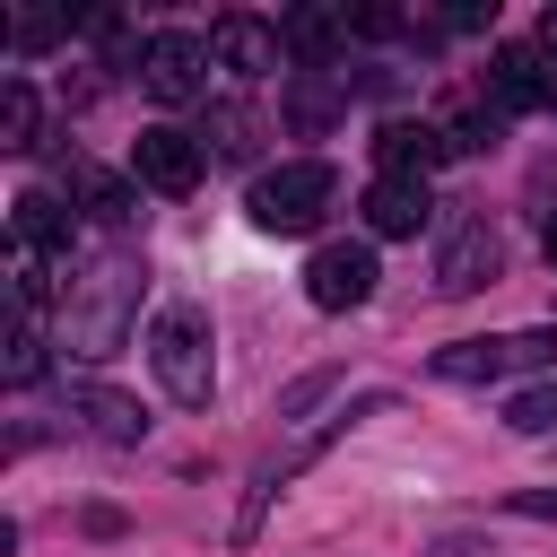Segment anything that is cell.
<instances>
[{"mask_svg":"<svg viewBox=\"0 0 557 557\" xmlns=\"http://www.w3.org/2000/svg\"><path fill=\"white\" fill-rule=\"evenodd\" d=\"M61 35H70L61 17H9V44H17V52H52Z\"/></svg>","mask_w":557,"mask_h":557,"instance_id":"603a6c76","label":"cell"},{"mask_svg":"<svg viewBox=\"0 0 557 557\" xmlns=\"http://www.w3.org/2000/svg\"><path fill=\"white\" fill-rule=\"evenodd\" d=\"M209 139H218V157H252V113L244 104H218L209 113Z\"/></svg>","mask_w":557,"mask_h":557,"instance_id":"7402d4cb","label":"cell"},{"mask_svg":"<svg viewBox=\"0 0 557 557\" xmlns=\"http://www.w3.org/2000/svg\"><path fill=\"white\" fill-rule=\"evenodd\" d=\"M505 278V235L487 226V218H461L444 244H435V287L444 296H479V287H496Z\"/></svg>","mask_w":557,"mask_h":557,"instance_id":"52a82bcc","label":"cell"},{"mask_svg":"<svg viewBox=\"0 0 557 557\" xmlns=\"http://www.w3.org/2000/svg\"><path fill=\"white\" fill-rule=\"evenodd\" d=\"M435 26H444V35H479V26H496V0H453Z\"/></svg>","mask_w":557,"mask_h":557,"instance_id":"d4e9b609","label":"cell"},{"mask_svg":"<svg viewBox=\"0 0 557 557\" xmlns=\"http://www.w3.org/2000/svg\"><path fill=\"white\" fill-rule=\"evenodd\" d=\"M61 183H70V200H78L96 226H139V183H122V174H104V165H87V157H61Z\"/></svg>","mask_w":557,"mask_h":557,"instance_id":"30bf717a","label":"cell"},{"mask_svg":"<svg viewBox=\"0 0 557 557\" xmlns=\"http://www.w3.org/2000/svg\"><path fill=\"white\" fill-rule=\"evenodd\" d=\"M35 131H44V104H35V87H26V78H9V87H0V148H9V157H26V148H35Z\"/></svg>","mask_w":557,"mask_h":557,"instance_id":"d6986e66","label":"cell"},{"mask_svg":"<svg viewBox=\"0 0 557 557\" xmlns=\"http://www.w3.org/2000/svg\"><path fill=\"white\" fill-rule=\"evenodd\" d=\"M505 426H513V435H557V374H548V383H531V392H513Z\"/></svg>","mask_w":557,"mask_h":557,"instance_id":"44dd1931","label":"cell"},{"mask_svg":"<svg viewBox=\"0 0 557 557\" xmlns=\"http://www.w3.org/2000/svg\"><path fill=\"white\" fill-rule=\"evenodd\" d=\"M548 52L540 44H496V61H487V96L505 104V113H522V104H540L548 96Z\"/></svg>","mask_w":557,"mask_h":557,"instance_id":"5bb4252c","label":"cell"},{"mask_svg":"<svg viewBox=\"0 0 557 557\" xmlns=\"http://www.w3.org/2000/svg\"><path fill=\"white\" fill-rule=\"evenodd\" d=\"M209 61L235 70V78H270V70H287V35H278V17L226 9V17L209 26Z\"/></svg>","mask_w":557,"mask_h":557,"instance_id":"ba28073f","label":"cell"},{"mask_svg":"<svg viewBox=\"0 0 557 557\" xmlns=\"http://www.w3.org/2000/svg\"><path fill=\"white\" fill-rule=\"evenodd\" d=\"M200 174H209V148H200L191 131H174V122H148V131L131 139V183H139V191H165V200H183V191H200Z\"/></svg>","mask_w":557,"mask_h":557,"instance_id":"8992f818","label":"cell"},{"mask_svg":"<svg viewBox=\"0 0 557 557\" xmlns=\"http://www.w3.org/2000/svg\"><path fill=\"white\" fill-rule=\"evenodd\" d=\"M44 374H52V339L17 313V331H9V383H17V392H35Z\"/></svg>","mask_w":557,"mask_h":557,"instance_id":"ffe728a7","label":"cell"},{"mask_svg":"<svg viewBox=\"0 0 557 557\" xmlns=\"http://www.w3.org/2000/svg\"><path fill=\"white\" fill-rule=\"evenodd\" d=\"M139 296H148V261L139 252H96L78 278H61V348L70 357H122L139 331Z\"/></svg>","mask_w":557,"mask_h":557,"instance_id":"6da1fadb","label":"cell"},{"mask_svg":"<svg viewBox=\"0 0 557 557\" xmlns=\"http://www.w3.org/2000/svg\"><path fill=\"white\" fill-rule=\"evenodd\" d=\"M148 366H157L165 400L209 409V392H218V339H209V313H200V305H165V313L148 322Z\"/></svg>","mask_w":557,"mask_h":557,"instance_id":"7a4b0ae2","label":"cell"},{"mask_svg":"<svg viewBox=\"0 0 557 557\" xmlns=\"http://www.w3.org/2000/svg\"><path fill=\"white\" fill-rule=\"evenodd\" d=\"M513 513H531V522H557V487H513Z\"/></svg>","mask_w":557,"mask_h":557,"instance_id":"484cf974","label":"cell"},{"mask_svg":"<svg viewBox=\"0 0 557 557\" xmlns=\"http://www.w3.org/2000/svg\"><path fill=\"white\" fill-rule=\"evenodd\" d=\"M70 418L96 435V444H139L148 435V409L131 392H104V383H70Z\"/></svg>","mask_w":557,"mask_h":557,"instance_id":"4fadbf2b","label":"cell"},{"mask_svg":"<svg viewBox=\"0 0 557 557\" xmlns=\"http://www.w3.org/2000/svg\"><path fill=\"white\" fill-rule=\"evenodd\" d=\"M426 557H479V540H435Z\"/></svg>","mask_w":557,"mask_h":557,"instance_id":"4316f807","label":"cell"},{"mask_svg":"<svg viewBox=\"0 0 557 557\" xmlns=\"http://www.w3.org/2000/svg\"><path fill=\"white\" fill-rule=\"evenodd\" d=\"M278 35H287V61H296V70H331L357 26H348V9H287Z\"/></svg>","mask_w":557,"mask_h":557,"instance_id":"8fae6325","label":"cell"},{"mask_svg":"<svg viewBox=\"0 0 557 557\" xmlns=\"http://www.w3.org/2000/svg\"><path fill=\"white\" fill-rule=\"evenodd\" d=\"M9 244H17V252H61V244H70V209H61L44 183L17 191V200H9Z\"/></svg>","mask_w":557,"mask_h":557,"instance_id":"e0dca14e","label":"cell"},{"mask_svg":"<svg viewBox=\"0 0 557 557\" xmlns=\"http://www.w3.org/2000/svg\"><path fill=\"white\" fill-rule=\"evenodd\" d=\"M374 244H322L313 261H305V296L322 305V313H357L366 296H374Z\"/></svg>","mask_w":557,"mask_h":557,"instance_id":"9c48e42d","label":"cell"},{"mask_svg":"<svg viewBox=\"0 0 557 557\" xmlns=\"http://www.w3.org/2000/svg\"><path fill=\"white\" fill-rule=\"evenodd\" d=\"M348 113V70H287V122L305 139H322Z\"/></svg>","mask_w":557,"mask_h":557,"instance_id":"9a60e30c","label":"cell"},{"mask_svg":"<svg viewBox=\"0 0 557 557\" xmlns=\"http://www.w3.org/2000/svg\"><path fill=\"white\" fill-rule=\"evenodd\" d=\"M540 113H557V70H548V96H540Z\"/></svg>","mask_w":557,"mask_h":557,"instance_id":"f546056e","label":"cell"},{"mask_svg":"<svg viewBox=\"0 0 557 557\" xmlns=\"http://www.w3.org/2000/svg\"><path fill=\"white\" fill-rule=\"evenodd\" d=\"M331 383H339V366H322V374H305V383H287V392H278V418H305V409H313V400H322Z\"/></svg>","mask_w":557,"mask_h":557,"instance_id":"cb8c5ba5","label":"cell"},{"mask_svg":"<svg viewBox=\"0 0 557 557\" xmlns=\"http://www.w3.org/2000/svg\"><path fill=\"white\" fill-rule=\"evenodd\" d=\"M426 218H435V191L409 183V174H383V183L366 191V235H418Z\"/></svg>","mask_w":557,"mask_h":557,"instance_id":"2e32d148","label":"cell"},{"mask_svg":"<svg viewBox=\"0 0 557 557\" xmlns=\"http://www.w3.org/2000/svg\"><path fill=\"white\" fill-rule=\"evenodd\" d=\"M505 122H513V113L479 87V96H461V104L444 113V139H453V157H470V148H496V139H505Z\"/></svg>","mask_w":557,"mask_h":557,"instance_id":"ac0fdd59","label":"cell"},{"mask_svg":"<svg viewBox=\"0 0 557 557\" xmlns=\"http://www.w3.org/2000/svg\"><path fill=\"white\" fill-rule=\"evenodd\" d=\"M139 87H148L157 104H200V96H209V44L183 35V26H157V35L139 44Z\"/></svg>","mask_w":557,"mask_h":557,"instance_id":"5b68a950","label":"cell"},{"mask_svg":"<svg viewBox=\"0 0 557 557\" xmlns=\"http://www.w3.org/2000/svg\"><path fill=\"white\" fill-rule=\"evenodd\" d=\"M531 366H557V331H548V322L435 348V383H505V374H531Z\"/></svg>","mask_w":557,"mask_h":557,"instance_id":"277c9868","label":"cell"},{"mask_svg":"<svg viewBox=\"0 0 557 557\" xmlns=\"http://www.w3.org/2000/svg\"><path fill=\"white\" fill-rule=\"evenodd\" d=\"M331 200H339V174H331L322 157H287V165H270V174L244 191L252 226H270V235H305Z\"/></svg>","mask_w":557,"mask_h":557,"instance_id":"3957f363","label":"cell"},{"mask_svg":"<svg viewBox=\"0 0 557 557\" xmlns=\"http://www.w3.org/2000/svg\"><path fill=\"white\" fill-rule=\"evenodd\" d=\"M540 252H548V270H557V218H548V235H540Z\"/></svg>","mask_w":557,"mask_h":557,"instance_id":"f1b7e54d","label":"cell"},{"mask_svg":"<svg viewBox=\"0 0 557 557\" xmlns=\"http://www.w3.org/2000/svg\"><path fill=\"white\" fill-rule=\"evenodd\" d=\"M444 157H453L444 122H383V131H374V165H383V174L426 183V165H444Z\"/></svg>","mask_w":557,"mask_h":557,"instance_id":"7c38bea8","label":"cell"},{"mask_svg":"<svg viewBox=\"0 0 557 557\" xmlns=\"http://www.w3.org/2000/svg\"><path fill=\"white\" fill-rule=\"evenodd\" d=\"M540 52H557V9H548V17H540Z\"/></svg>","mask_w":557,"mask_h":557,"instance_id":"83f0119b","label":"cell"}]
</instances>
